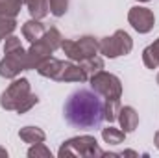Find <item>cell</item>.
<instances>
[{
  "label": "cell",
  "instance_id": "cell-1",
  "mask_svg": "<svg viewBox=\"0 0 159 158\" xmlns=\"http://www.w3.org/2000/svg\"><path fill=\"white\" fill-rule=\"evenodd\" d=\"M65 119L74 128H98L104 121V101L96 91L78 89L65 102Z\"/></svg>",
  "mask_w": 159,
  "mask_h": 158
},
{
  "label": "cell",
  "instance_id": "cell-2",
  "mask_svg": "<svg viewBox=\"0 0 159 158\" xmlns=\"http://www.w3.org/2000/svg\"><path fill=\"white\" fill-rule=\"evenodd\" d=\"M61 41H63V36L56 26L46 30L43 37L34 41L28 48V69H37L44 60H48L61 47Z\"/></svg>",
  "mask_w": 159,
  "mask_h": 158
},
{
  "label": "cell",
  "instance_id": "cell-3",
  "mask_svg": "<svg viewBox=\"0 0 159 158\" xmlns=\"http://www.w3.org/2000/svg\"><path fill=\"white\" fill-rule=\"evenodd\" d=\"M59 158L63 156H83V158H100L104 156V151L98 147V141L94 136H76L67 140L59 151H57Z\"/></svg>",
  "mask_w": 159,
  "mask_h": 158
},
{
  "label": "cell",
  "instance_id": "cell-4",
  "mask_svg": "<svg viewBox=\"0 0 159 158\" xmlns=\"http://www.w3.org/2000/svg\"><path fill=\"white\" fill-rule=\"evenodd\" d=\"M30 80L28 78H13V82L2 91L0 95V106L7 112H19L26 99L30 97Z\"/></svg>",
  "mask_w": 159,
  "mask_h": 158
},
{
  "label": "cell",
  "instance_id": "cell-5",
  "mask_svg": "<svg viewBox=\"0 0 159 158\" xmlns=\"http://www.w3.org/2000/svg\"><path fill=\"white\" fill-rule=\"evenodd\" d=\"M59 48L65 52V56L70 62L80 63L81 60L98 54V39L93 36H83L80 39H63Z\"/></svg>",
  "mask_w": 159,
  "mask_h": 158
},
{
  "label": "cell",
  "instance_id": "cell-6",
  "mask_svg": "<svg viewBox=\"0 0 159 158\" xmlns=\"http://www.w3.org/2000/svg\"><path fill=\"white\" fill-rule=\"evenodd\" d=\"M131 48H133V39L124 30H117L113 36L102 37V39L98 41V52L102 56L109 58V60H115L119 56L129 54Z\"/></svg>",
  "mask_w": 159,
  "mask_h": 158
},
{
  "label": "cell",
  "instance_id": "cell-7",
  "mask_svg": "<svg viewBox=\"0 0 159 158\" xmlns=\"http://www.w3.org/2000/svg\"><path fill=\"white\" fill-rule=\"evenodd\" d=\"M28 69V50L22 47L4 52V58L0 60V77L2 78H17L22 71Z\"/></svg>",
  "mask_w": 159,
  "mask_h": 158
},
{
  "label": "cell",
  "instance_id": "cell-8",
  "mask_svg": "<svg viewBox=\"0 0 159 158\" xmlns=\"http://www.w3.org/2000/svg\"><path fill=\"white\" fill-rule=\"evenodd\" d=\"M89 82H91L93 91H96L104 99H120L122 97V82L113 73H107L102 69L100 73L91 77Z\"/></svg>",
  "mask_w": 159,
  "mask_h": 158
},
{
  "label": "cell",
  "instance_id": "cell-9",
  "mask_svg": "<svg viewBox=\"0 0 159 158\" xmlns=\"http://www.w3.org/2000/svg\"><path fill=\"white\" fill-rule=\"evenodd\" d=\"M128 22L131 24V28L139 34H148L152 32L154 24H156V17L154 11L150 7H143V6H133L128 11Z\"/></svg>",
  "mask_w": 159,
  "mask_h": 158
},
{
  "label": "cell",
  "instance_id": "cell-10",
  "mask_svg": "<svg viewBox=\"0 0 159 158\" xmlns=\"http://www.w3.org/2000/svg\"><path fill=\"white\" fill-rule=\"evenodd\" d=\"M87 75L83 73V69L80 67V63L76 62H65L59 77H57V82H87Z\"/></svg>",
  "mask_w": 159,
  "mask_h": 158
},
{
  "label": "cell",
  "instance_id": "cell-11",
  "mask_svg": "<svg viewBox=\"0 0 159 158\" xmlns=\"http://www.w3.org/2000/svg\"><path fill=\"white\" fill-rule=\"evenodd\" d=\"M63 65H65V62H63V60H57V58L50 56L48 60H44V62L41 63L35 71L39 73L41 77H44V78L57 80L59 73H61V69H63Z\"/></svg>",
  "mask_w": 159,
  "mask_h": 158
},
{
  "label": "cell",
  "instance_id": "cell-12",
  "mask_svg": "<svg viewBox=\"0 0 159 158\" xmlns=\"http://www.w3.org/2000/svg\"><path fill=\"white\" fill-rule=\"evenodd\" d=\"M119 123H120V128L126 134L128 132H133L139 126V114L131 106H122L120 112H119Z\"/></svg>",
  "mask_w": 159,
  "mask_h": 158
},
{
  "label": "cell",
  "instance_id": "cell-13",
  "mask_svg": "<svg viewBox=\"0 0 159 158\" xmlns=\"http://www.w3.org/2000/svg\"><path fill=\"white\" fill-rule=\"evenodd\" d=\"M44 32H46V28H44V24L41 22L39 19H30V21H26L22 24V36H24V39H28L30 43L41 39Z\"/></svg>",
  "mask_w": 159,
  "mask_h": 158
},
{
  "label": "cell",
  "instance_id": "cell-14",
  "mask_svg": "<svg viewBox=\"0 0 159 158\" xmlns=\"http://www.w3.org/2000/svg\"><path fill=\"white\" fill-rule=\"evenodd\" d=\"M19 136L24 143H30V145H35V143H43L46 140V134L44 130L39 126H22L19 130Z\"/></svg>",
  "mask_w": 159,
  "mask_h": 158
},
{
  "label": "cell",
  "instance_id": "cell-15",
  "mask_svg": "<svg viewBox=\"0 0 159 158\" xmlns=\"http://www.w3.org/2000/svg\"><path fill=\"white\" fill-rule=\"evenodd\" d=\"M22 4L28 7V13L32 15V19H44L50 13L48 7V0H22Z\"/></svg>",
  "mask_w": 159,
  "mask_h": 158
},
{
  "label": "cell",
  "instance_id": "cell-16",
  "mask_svg": "<svg viewBox=\"0 0 159 158\" xmlns=\"http://www.w3.org/2000/svg\"><path fill=\"white\" fill-rule=\"evenodd\" d=\"M143 62L148 69H157L159 67V37L143 50Z\"/></svg>",
  "mask_w": 159,
  "mask_h": 158
},
{
  "label": "cell",
  "instance_id": "cell-17",
  "mask_svg": "<svg viewBox=\"0 0 159 158\" xmlns=\"http://www.w3.org/2000/svg\"><path fill=\"white\" fill-rule=\"evenodd\" d=\"M80 67L83 69V73L87 75V78L94 77L96 73H100L104 69V58H100L98 54L96 56H91V58H85L80 62Z\"/></svg>",
  "mask_w": 159,
  "mask_h": 158
},
{
  "label": "cell",
  "instance_id": "cell-18",
  "mask_svg": "<svg viewBox=\"0 0 159 158\" xmlns=\"http://www.w3.org/2000/svg\"><path fill=\"white\" fill-rule=\"evenodd\" d=\"M22 9V0H0V19H15Z\"/></svg>",
  "mask_w": 159,
  "mask_h": 158
},
{
  "label": "cell",
  "instance_id": "cell-19",
  "mask_svg": "<svg viewBox=\"0 0 159 158\" xmlns=\"http://www.w3.org/2000/svg\"><path fill=\"white\" fill-rule=\"evenodd\" d=\"M102 138L106 143L109 145H120L124 143L126 140V132L122 128H115V126H107V128H102Z\"/></svg>",
  "mask_w": 159,
  "mask_h": 158
},
{
  "label": "cell",
  "instance_id": "cell-20",
  "mask_svg": "<svg viewBox=\"0 0 159 158\" xmlns=\"http://www.w3.org/2000/svg\"><path fill=\"white\" fill-rule=\"evenodd\" d=\"M120 108H122L120 99H106V102H104V117H106V121H109V123L117 121Z\"/></svg>",
  "mask_w": 159,
  "mask_h": 158
},
{
  "label": "cell",
  "instance_id": "cell-21",
  "mask_svg": "<svg viewBox=\"0 0 159 158\" xmlns=\"http://www.w3.org/2000/svg\"><path fill=\"white\" fill-rule=\"evenodd\" d=\"M69 2L70 0H48V7H50V13L54 17H63L69 9Z\"/></svg>",
  "mask_w": 159,
  "mask_h": 158
},
{
  "label": "cell",
  "instance_id": "cell-22",
  "mask_svg": "<svg viewBox=\"0 0 159 158\" xmlns=\"http://www.w3.org/2000/svg\"><path fill=\"white\" fill-rule=\"evenodd\" d=\"M28 156L30 158H52L50 149L44 145V143H35L28 149Z\"/></svg>",
  "mask_w": 159,
  "mask_h": 158
},
{
  "label": "cell",
  "instance_id": "cell-23",
  "mask_svg": "<svg viewBox=\"0 0 159 158\" xmlns=\"http://www.w3.org/2000/svg\"><path fill=\"white\" fill-rule=\"evenodd\" d=\"M17 28V21L15 19H0V41L6 39L7 36H11Z\"/></svg>",
  "mask_w": 159,
  "mask_h": 158
},
{
  "label": "cell",
  "instance_id": "cell-24",
  "mask_svg": "<svg viewBox=\"0 0 159 158\" xmlns=\"http://www.w3.org/2000/svg\"><path fill=\"white\" fill-rule=\"evenodd\" d=\"M37 102H39V97H37L35 93H30V97L26 99V102L22 104V108H20L17 114H26V112H30V110H32V108H34Z\"/></svg>",
  "mask_w": 159,
  "mask_h": 158
},
{
  "label": "cell",
  "instance_id": "cell-25",
  "mask_svg": "<svg viewBox=\"0 0 159 158\" xmlns=\"http://www.w3.org/2000/svg\"><path fill=\"white\" fill-rule=\"evenodd\" d=\"M19 47H22L20 45V37H17V36H7L6 37V45H4V52H7V50H13V48H19Z\"/></svg>",
  "mask_w": 159,
  "mask_h": 158
},
{
  "label": "cell",
  "instance_id": "cell-26",
  "mask_svg": "<svg viewBox=\"0 0 159 158\" xmlns=\"http://www.w3.org/2000/svg\"><path fill=\"white\" fill-rule=\"evenodd\" d=\"M120 156H137V153L135 151H124V153H120Z\"/></svg>",
  "mask_w": 159,
  "mask_h": 158
},
{
  "label": "cell",
  "instance_id": "cell-27",
  "mask_svg": "<svg viewBox=\"0 0 159 158\" xmlns=\"http://www.w3.org/2000/svg\"><path fill=\"white\" fill-rule=\"evenodd\" d=\"M0 158H7V151L4 147H0Z\"/></svg>",
  "mask_w": 159,
  "mask_h": 158
},
{
  "label": "cell",
  "instance_id": "cell-28",
  "mask_svg": "<svg viewBox=\"0 0 159 158\" xmlns=\"http://www.w3.org/2000/svg\"><path fill=\"white\" fill-rule=\"evenodd\" d=\"M154 143H156V147L159 149V130L156 132V138H154Z\"/></svg>",
  "mask_w": 159,
  "mask_h": 158
},
{
  "label": "cell",
  "instance_id": "cell-29",
  "mask_svg": "<svg viewBox=\"0 0 159 158\" xmlns=\"http://www.w3.org/2000/svg\"><path fill=\"white\" fill-rule=\"evenodd\" d=\"M137 2H150V0H137Z\"/></svg>",
  "mask_w": 159,
  "mask_h": 158
},
{
  "label": "cell",
  "instance_id": "cell-30",
  "mask_svg": "<svg viewBox=\"0 0 159 158\" xmlns=\"http://www.w3.org/2000/svg\"><path fill=\"white\" fill-rule=\"evenodd\" d=\"M157 84H159V75H157Z\"/></svg>",
  "mask_w": 159,
  "mask_h": 158
}]
</instances>
